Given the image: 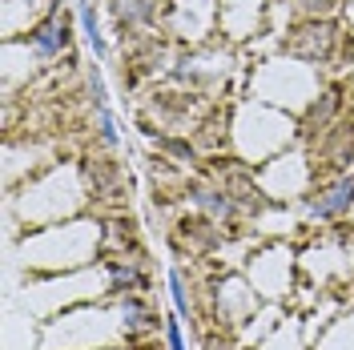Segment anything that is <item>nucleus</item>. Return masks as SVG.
Here are the masks:
<instances>
[{"mask_svg":"<svg viewBox=\"0 0 354 350\" xmlns=\"http://www.w3.org/2000/svg\"><path fill=\"white\" fill-rule=\"evenodd\" d=\"M205 350H230V347H225V338H218V334H214V338L205 342Z\"/></svg>","mask_w":354,"mask_h":350,"instance_id":"ddd939ff","label":"nucleus"},{"mask_svg":"<svg viewBox=\"0 0 354 350\" xmlns=\"http://www.w3.org/2000/svg\"><path fill=\"white\" fill-rule=\"evenodd\" d=\"M338 105H342V93H338V89L322 93V101H314V109L306 113V129H310V133L326 129V125L334 121V113H338Z\"/></svg>","mask_w":354,"mask_h":350,"instance_id":"6e6552de","label":"nucleus"},{"mask_svg":"<svg viewBox=\"0 0 354 350\" xmlns=\"http://www.w3.org/2000/svg\"><path fill=\"white\" fill-rule=\"evenodd\" d=\"M298 4H302V12H306V17H326L338 0H298Z\"/></svg>","mask_w":354,"mask_h":350,"instance_id":"9b49d317","label":"nucleus"},{"mask_svg":"<svg viewBox=\"0 0 354 350\" xmlns=\"http://www.w3.org/2000/svg\"><path fill=\"white\" fill-rule=\"evenodd\" d=\"M149 286V278L137 270V266H129V262H109V290L117 294V298H125V294H141Z\"/></svg>","mask_w":354,"mask_h":350,"instance_id":"423d86ee","label":"nucleus"},{"mask_svg":"<svg viewBox=\"0 0 354 350\" xmlns=\"http://www.w3.org/2000/svg\"><path fill=\"white\" fill-rule=\"evenodd\" d=\"M165 342H169V350H185V338H181V322L177 318L165 322Z\"/></svg>","mask_w":354,"mask_h":350,"instance_id":"f8f14e48","label":"nucleus"},{"mask_svg":"<svg viewBox=\"0 0 354 350\" xmlns=\"http://www.w3.org/2000/svg\"><path fill=\"white\" fill-rule=\"evenodd\" d=\"M28 44L41 53V57H57L61 48L68 44V21L61 12H48L41 24H32V33H28Z\"/></svg>","mask_w":354,"mask_h":350,"instance_id":"20e7f679","label":"nucleus"},{"mask_svg":"<svg viewBox=\"0 0 354 350\" xmlns=\"http://www.w3.org/2000/svg\"><path fill=\"white\" fill-rule=\"evenodd\" d=\"M354 205V177H334L330 185H322L318 194H310L306 201V210H310V218H322V221H330V218H342L346 210Z\"/></svg>","mask_w":354,"mask_h":350,"instance_id":"f03ea898","label":"nucleus"},{"mask_svg":"<svg viewBox=\"0 0 354 350\" xmlns=\"http://www.w3.org/2000/svg\"><path fill=\"white\" fill-rule=\"evenodd\" d=\"M334 41H338V33H334V24L326 17H306V21H298L286 33L282 48H286V57H294V61L322 65V61H330Z\"/></svg>","mask_w":354,"mask_h":350,"instance_id":"f257e3e1","label":"nucleus"},{"mask_svg":"<svg viewBox=\"0 0 354 350\" xmlns=\"http://www.w3.org/2000/svg\"><path fill=\"white\" fill-rule=\"evenodd\" d=\"M77 17L85 24V41L93 44V53H105V41H101V33H97V17H93V8H88L85 0L77 4Z\"/></svg>","mask_w":354,"mask_h":350,"instance_id":"1a4fd4ad","label":"nucleus"},{"mask_svg":"<svg viewBox=\"0 0 354 350\" xmlns=\"http://www.w3.org/2000/svg\"><path fill=\"white\" fill-rule=\"evenodd\" d=\"M351 161H354V121L334 129V145L326 149V165H334V169H342Z\"/></svg>","mask_w":354,"mask_h":350,"instance_id":"0eeeda50","label":"nucleus"},{"mask_svg":"<svg viewBox=\"0 0 354 350\" xmlns=\"http://www.w3.org/2000/svg\"><path fill=\"white\" fill-rule=\"evenodd\" d=\"M117 318H121V334L125 338H145L157 330V314L149 310V302L141 294H125L121 306H117Z\"/></svg>","mask_w":354,"mask_h":350,"instance_id":"7ed1b4c3","label":"nucleus"},{"mask_svg":"<svg viewBox=\"0 0 354 350\" xmlns=\"http://www.w3.org/2000/svg\"><path fill=\"white\" fill-rule=\"evenodd\" d=\"M189 197H194V201H198L214 221H230V218H234V210H238V201H234L230 194H221V190H214V185H194Z\"/></svg>","mask_w":354,"mask_h":350,"instance_id":"39448f33","label":"nucleus"},{"mask_svg":"<svg viewBox=\"0 0 354 350\" xmlns=\"http://www.w3.org/2000/svg\"><path fill=\"white\" fill-rule=\"evenodd\" d=\"M169 294H174L177 314H189V310H194L189 294H185V278H181V270H174V274H169Z\"/></svg>","mask_w":354,"mask_h":350,"instance_id":"9d476101","label":"nucleus"}]
</instances>
